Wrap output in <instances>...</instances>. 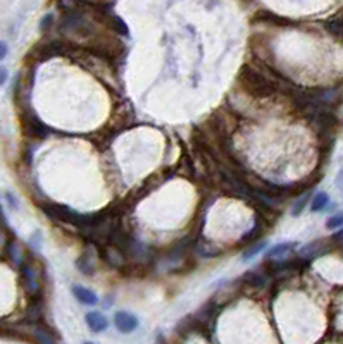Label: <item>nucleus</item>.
Masks as SVG:
<instances>
[{
	"mask_svg": "<svg viewBox=\"0 0 343 344\" xmlns=\"http://www.w3.org/2000/svg\"><path fill=\"white\" fill-rule=\"evenodd\" d=\"M6 55H7V43L2 42V53H0V57L6 59Z\"/></svg>",
	"mask_w": 343,
	"mask_h": 344,
	"instance_id": "6ab92c4d",
	"label": "nucleus"
},
{
	"mask_svg": "<svg viewBox=\"0 0 343 344\" xmlns=\"http://www.w3.org/2000/svg\"><path fill=\"white\" fill-rule=\"evenodd\" d=\"M293 248H295V243H279L268 251V258H271V260H274V258H286L288 255H292Z\"/></svg>",
	"mask_w": 343,
	"mask_h": 344,
	"instance_id": "39448f33",
	"label": "nucleus"
},
{
	"mask_svg": "<svg viewBox=\"0 0 343 344\" xmlns=\"http://www.w3.org/2000/svg\"><path fill=\"white\" fill-rule=\"evenodd\" d=\"M6 79H7V71L2 67V83H6Z\"/></svg>",
	"mask_w": 343,
	"mask_h": 344,
	"instance_id": "aec40b11",
	"label": "nucleus"
},
{
	"mask_svg": "<svg viewBox=\"0 0 343 344\" xmlns=\"http://www.w3.org/2000/svg\"><path fill=\"white\" fill-rule=\"evenodd\" d=\"M9 251H11V255H12V256H16V262H17V264H19L22 255H21V250H19V248H17V244H16V243H14V244L11 243V246H9Z\"/></svg>",
	"mask_w": 343,
	"mask_h": 344,
	"instance_id": "2eb2a0df",
	"label": "nucleus"
},
{
	"mask_svg": "<svg viewBox=\"0 0 343 344\" xmlns=\"http://www.w3.org/2000/svg\"><path fill=\"white\" fill-rule=\"evenodd\" d=\"M321 246H323L321 241L305 244V246L300 250V256L302 258H307V260H310V258H315V256L319 255V253H323V248Z\"/></svg>",
	"mask_w": 343,
	"mask_h": 344,
	"instance_id": "423d86ee",
	"label": "nucleus"
},
{
	"mask_svg": "<svg viewBox=\"0 0 343 344\" xmlns=\"http://www.w3.org/2000/svg\"><path fill=\"white\" fill-rule=\"evenodd\" d=\"M343 225V212H338L333 217H329L326 220V227L328 229H336V227H341Z\"/></svg>",
	"mask_w": 343,
	"mask_h": 344,
	"instance_id": "f8f14e48",
	"label": "nucleus"
},
{
	"mask_svg": "<svg viewBox=\"0 0 343 344\" xmlns=\"http://www.w3.org/2000/svg\"><path fill=\"white\" fill-rule=\"evenodd\" d=\"M338 236H340V238H343V231H341V233H340V234H338Z\"/></svg>",
	"mask_w": 343,
	"mask_h": 344,
	"instance_id": "4be33fe9",
	"label": "nucleus"
},
{
	"mask_svg": "<svg viewBox=\"0 0 343 344\" xmlns=\"http://www.w3.org/2000/svg\"><path fill=\"white\" fill-rule=\"evenodd\" d=\"M336 186L343 191V167H341L340 172H338V176H336Z\"/></svg>",
	"mask_w": 343,
	"mask_h": 344,
	"instance_id": "f3484780",
	"label": "nucleus"
},
{
	"mask_svg": "<svg viewBox=\"0 0 343 344\" xmlns=\"http://www.w3.org/2000/svg\"><path fill=\"white\" fill-rule=\"evenodd\" d=\"M73 294L76 296V300L81 301L83 305H95L98 301L97 294L92 291V289L88 288H83V286H74L73 288Z\"/></svg>",
	"mask_w": 343,
	"mask_h": 344,
	"instance_id": "20e7f679",
	"label": "nucleus"
},
{
	"mask_svg": "<svg viewBox=\"0 0 343 344\" xmlns=\"http://www.w3.org/2000/svg\"><path fill=\"white\" fill-rule=\"evenodd\" d=\"M52 17H54L52 14L45 16V17H43V21H42V26H40V28H42V30H47V28H48V26H50V24H48V22H50V21H52Z\"/></svg>",
	"mask_w": 343,
	"mask_h": 344,
	"instance_id": "a211bd4d",
	"label": "nucleus"
},
{
	"mask_svg": "<svg viewBox=\"0 0 343 344\" xmlns=\"http://www.w3.org/2000/svg\"><path fill=\"white\" fill-rule=\"evenodd\" d=\"M33 336H35V339H37L38 344H57L52 334L48 332L45 327H40V325H38V327H35Z\"/></svg>",
	"mask_w": 343,
	"mask_h": 344,
	"instance_id": "0eeeda50",
	"label": "nucleus"
},
{
	"mask_svg": "<svg viewBox=\"0 0 343 344\" xmlns=\"http://www.w3.org/2000/svg\"><path fill=\"white\" fill-rule=\"evenodd\" d=\"M307 198H309V196H307V194H305V196L302 198V200L297 202V205L293 207V215H300V214H302V210H304V207H305Z\"/></svg>",
	"mask_w": 343,
	"mask_h": 344,
	"instance_id": "4468645a",
	"label": "nucleus"
},
{
	"mask_svg": "<svg viewBox=\"0 0 343 344\" xmlns=\"http://www.w3.org/2000/svg\"><path fill=\"white\" fill-rule=\"evenodd\" d=\"M114 324L119 332L129 334L138 327V319L129 311H117L114 317Z\"/></svg>",
	"mask_w": 343,
	"mask_h": 344,
	"instance_id": "f03ea898",
	"label": "nucleus"
},
{
	"mask_svg": "<svg viewBox=\"0 0 343 344\" xmlns=\"http://www.w3.org/2000/svg\"><path fill=\"white\" fill-rule=\"evenodd\" d=\"M243 279H245V282H248L250 286H254V288H260V286H264V284H266V275L260 274V272H255V270L247 272Z\"/></svg>",
	"mask_w": 343,
	"mask_h": 344,
	"instance_id": "1a4fd4ad",
	"label": "nucleus"
},
{
	"mask_svg": "<svg viewBox=\"0 0 343 344\" xmlns=\"http://www.w3.org/2000/svg\"><path fill=\"white\" fill-rule=\"evenodd\" d=\"M87 324L93 332H103L109 327V320L100 311H90V313H87Z\"/></svg>",
	"mask_w": 343,
	"mask_h": 344,
	"instance_id": "7ed1b4c3",
	"label": "nucleus"
},
{
	"mask_svg": "<svg viewBox=\"0 0 343 344\" xmlns=\"http://www.w3.org/2000/svg\"><path fill=\"white\" fill-rule=\"evenodd\" d=\"M24 279H26V286H28V289L31 293H35L37 291V280H35V274H33V270H31V267H26L24 269Z\"/></svg>",
	"mask_w": 343,
	"mask_h": 344,
	"instance_id": "9b49d317",
	"label": "nucleus"
},
{
	"mask_svg": "<svg viewBox=\"0 0 343 344\" xmlns=\"http://www.w3.org/2000/svg\"><path fill=\"white\" fill-rule=\"evenodd\" d=\"M85 344H93V342H85Z\"/></svg>",
	"mask_w": 343,
	"mask_h": 344,
	"instance_id": "5701e85b",
	"label": "nucleus"
},
{
	"mask_svg": "<svg viewBox=\"0 0 343 344\" xmlns=\"http://www.w3.org/2000/svg\"><path fill=\"white\" fill-rule=\"evenodd\" d=\"M329 203V196L324 191H319L315 193V196L312 198V205H310V208H312V212H323L324 208L328 207Z\"/></svg>",
	"mask_w": 343,
	"mask_h": 344,
	"instance_id": "6e6552de",
	"label": "nucleus"
},
{
	"mask_svg": "<svg viewBox=\"0 0 343 344\" xmlns=\"http://www.w3.org/2000/svg\"><path fill=\"white\" fill-rule=\"evenodd\" d=\"M264 246H266V243H264V241L257 243L255 246H252L250 250H247L245 253H243V258H245V260H248V258H252L254 255H257V253H259L260 250H264Z\"/></svg>",
	"mask_w": 343,
	"mask_h": 344,
	"instance_id": "ddd939ff",
	"label": "nucleus"
},
{
	"mask_svg": "<svg viewBox=\"0 0 343 344\" xmlns=\"http://www.w3.org/2000/svg\"><path fill=\"white\" fill-rule=\"evenodd\" d=\"M155 344H164V341H162V339L159 337V339H157V342H155Z\"/></svg>",
	"mask_w": 343,
	"mask_h": 344,
	"instance_id": "412c9836",
	"label": "nucleus"
},
{
	"mask_svg": "<svg viewBox=\"0 0 343 344\" xmlns=\"http://www.w3.org/2000/svg\"><path fill=\"white\" fill-rule=\"evenodd\" d=\"M28 126H30V131L35 134V136H38V138H45V136H47L48 128L43 124V122H40L38 119L28 121Z\"/></svg>",
	"mask_w": 343,
	"mask_h": 344,
	"instance_id": "9d476101",
	"label": "nucleus"
},
{
	"mask_svg": "<svg viewBox=\"0 0 343 344\" xmlns=\"http://www.w3.org/2000/svg\"><path fill=\"white\" fill-rule=\"evenodd\" d=\"M6 198H7L9 205H11L12 208H14V210H16L17 207H19V205H17V200H16V196H14V194H12V193H6Z\"/></svg>",
	"mask_w": 343,
	"mask_h": 344,
	"instance_id": "dca6fc26",
	"label": "nucleus"
},
{
	"mask_svg": "<svg viewBox=\"0 0 343 344\" xmlns=\"http://www.w3.org/2000/svg\"><path fill=\"white\" fill-rule=\"evenodd\" d=\"M43 212L56 220H62V222H67L71 225H78V227H81L83 215L76 214V212H73L71 208H67L64 205H59V203H48V205H43Z\"/></svg>",
	"mask_w": 343,
	"mask_h": 344,
	"instance_id": "f257e3e1",
	"label": "nucleus"
}]
</instances>
